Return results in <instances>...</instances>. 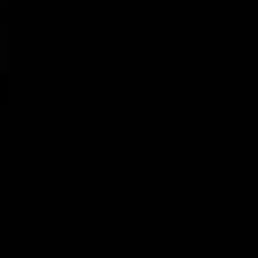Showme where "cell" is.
I'll return each instance as SVG.
<instances>
[]
</instances>
